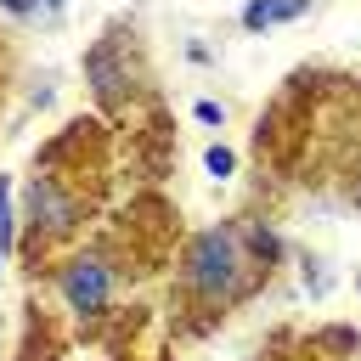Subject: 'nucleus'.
<instances>
[{
    "instance_id": "nucleus-11",
    "label": "nucleus",
    "mask_w": 361,
    "mask_h": 361,
    "mask_svg": "<svg viewBox=\"0 0 361 361\" xmlns=\"http://www.w3.org/2000/svg\"><path fill=\"white\" fill-rule=\"evenodd\" d=\"M0 6H6V11H11V17H28V11H34V6H39V0H0Z\"/></svg>"
},
{
    "instance_id": "nucleus-7",
    "label": "nucleus",
    "mask_w": 361,
    "mask_h": 361,
    "mask_svg": "<svg viewBox=\"0 0 361 361\" xmlns=\"http://www.w3.org/2000/svg\"><path fill=\"white\" fill-rule=\"evenodd\" d=\"M203 169H209V175H214V180H226V175H231V169H237V152H231V147H220V141H214V147H209V152H203Z\"/></svg>"
},
{
    "instance_id": "nucleus-12",
    "label": "nucleus",
    "mask_w": 361,
    "mask_h": 361,
    "mask_svg": "<svg viewBox=\"0 0 361 361\" xmlns=\"http://www.w3.org/2000/svg\"><path fill=\"white\" fill-rule=\"evenodd\" d=\"M0 276H6V248H0Z\"/></svg>"
},
{
    "instance_id": "nucleus-2",
    "label": "nucleus",
    "mask_w": 361,
    "mask_h": 361,
    "mask_svg": "<svg viewBox=\"0 0 361 361\" xmlns=\"http://www.w3.org/2000/svg\"><path fill=\"white\" fill-rule=\"evenodd\" d=\"M56 282H62V299H68L73 316H102L107 299H113V265L102 254H79Z\"/></svg>"
},
{
    "instance_id": "nucleus-3",
    "label": "nucleus",
    "mask_w": 361,
    "mask_h": 361,
    "mask_svg": "<svg viewBox=\"0 0 361 361\" xmlns=\"http://www.w3.org/2000/svg\"><path fill=\"white\" fill-rule=\"evenodd\" d=\"M28 214H34L39 231H73V220H79L73 197H68L56 180H34V192H28Z\"/></svg>"
},
{
    "instance_id": "nucleus-5",
    "label": "nucleus",
    "mask_w": 361,
    "mask_h": 361,
    "mask_svg": "<svg viewBox=\"0 0 361 361\" xmlns=\"http://www.w3.org/2000/svg\"><path fill=\"white\" fill-rule=\"evenodd\" d=\"M305 11H310V0H248V6H243V28H248V34H265V28L293 23V17H305Z\"/></svg>"
},
{
    "instance_id": "nucleus-4",
    "label": "nucleus",
    "mask_w": 361,
    "mask_h": 361,
    "mask_svg": "<svg viewBox=\"0 0 361 361\" xmlns=\"http://www.w3.org/2000/svg\"><path fill=\"white\" fill-rule=\"evenodd\" d=\"M85 73H90V90H96L107 107L130 96V73L118 68V45H113V39H107V45H96V51L85 56Z\"/></svg>"
},
{
    "instance_id": "nucleus-10",
    "label": "nucleus",
    "mask_w": 361,
    "mask_h": 361,
    "mask_svg": "<svg viewBox=\"0 0 361 361\" xmlns=\"http://www.w3.org/2000/svg\"><path fill=\"white\" fill-rule=\"evenodd\" d=\"M220 118H226V113H220V107H214V102H197V124H209V130H214V124H220Z\"/></svg>"
},
{
    "instance_id": "nucleus-1",
    "label": "nucleus",
    "mask_w": 361,
    "mask_h": 361,
    "mask_svg": "<svg viewBox=\"0 0 361 361\" xmlns=\"http://www.w3.org/2000/svg\"><path fill=\"white\" fill-rule=\"evenodd\" d=\"M180 276L197 299H237L248 288V248H243V231L237 226H209L186 243V259H180Z\"/></svg>"
},
{
    "instance_id": "nucleus-9",
    "label": "nucleus",
    "mask_w": 361,
    "mask_h": 361,
    "mask_svg": "<svg viewBox=\"0 0 361 361\" xmlns=\"http://www.w3.org/2000/svg\"><path fill=\"white\" fill-rule=\"evenodd\" d=\"M305 288H310V293H316V299H322V293H327V288H333V276H327V271H322V265H310V276H305Z\"/></svg>"
},
{
    "instance_id": "nucleus-6",
    "label": "nucleus",
    "mask_w": 361,
    "mask_h": 361,
    "mask_svg": "<svg viewBox=\"0 0 361 361\" xmlns=\"http://www.w3.org/2000/svg\"><path fill=\"white\" fill-rule=\"evenodd\" d=\"M237 231H243V243L254 248V259H276V254H282V243H276V231H265V226H254V220H243Z\"/></svg>"
},
{
    "instance_id": "nucleus-8",
    "label": "nucleus",
    "mask_w": 361,
    "mask_h": 361,
    "mask_svg": "<svg viewBox=\"0 0 361 361\" xmlns=\"http://www.w3.org/2000/svg\"><path fill=\"white\" fill-rule=\"evenodd\" d=\"M0 248H11V175H0Z\"/></svg>"
},
{
    "instance_id": "nucleus-13",
    "label": "nucleus",
    "mask_w": 361,
    "mask_h": 361,
    "mask_svg": "<svg viewBox=\"0 0 361 361\" xmlns=\"http://www.w3.org/2000/svg\"><path fill=\"white\" fill-rule=\"evenodd\" d=\"M45 6H51V11H56V6H62V0H45Z\"/></svg>"
}]
</instances>
